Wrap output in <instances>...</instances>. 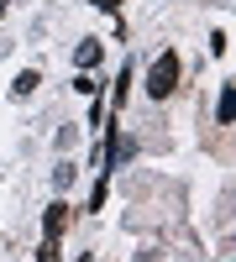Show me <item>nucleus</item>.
<instances>
[{"label":"nucleus","instance_id":"1","mask_svg":"<svg viewBox=\"0 0 236 262\" xmlns=\"http://www.w3.org/2000/svg\"><path fill=\"white\" fill-rule=\"evenodd\" d=\"M179 74H184V69H179V53L168 48V53L153 58V69H147V84H142V90L153 95V100H168V95L179 90Z\"/></svg>","mask_w":236,"mask_h":262},{"label":"nucleus","instance_id":"2","mask_svg":"<svg viewBox=\"0 0 236 262\" xmlns=\"http://www.w3.org/2000/svg\"><path fill=\"white\" fill-rule=\"evenodd\" d=\"M42 226H48V236H63V231L74 226V205H69V200H53V205H48V221H42Z\"/></svg>","mask_w":236,"mask_h":262},{"label":"nucleus","instance_id":"3","mask_svg":"<svg viewBox=\"0 0 236 262\" xmlns=\"http://www.w3.org/2000/svg\"><path fill=\"white\" fill-rule=\"evenodd\" d=\"M100 53H105V48H100V42H95V37H84V42H79V48H74V63H79V69H84V74H95V69H100Z\"/></svg>","mask_w":236,"mask_h":262},{"label":"nucleus","instance_id":"4","mask_svg":"<svg viewBox=\"0 0 236 262\" xmlns=\"http://www.w3.org/2000/svg\"><path fill=\"white\" fill-rule=\"evenodd\" d=\"M132 84H137L132 63H121V74H116V95H111V111H126V95H132Z\"/></svg>","mask_w":236,"mask_h":262},{"label":"nucleus","instance_id":"5","mask_svg":"<svg viewBox=\"0 0 236 262\" xmlns=\"http://www.w3.org/2000/svg\"><path fill=\"white\" fill-rule=\"evenodd\" d=\"M37 84H42V74H37V69H27V74H16L11 95H16V100H27V95H37Z\"/></svg>","mask_w":236,"mask_h":262},{"label":"nucleus","instance_id":"6","mask_svg":"<svg viewBox=\"0 0 236 262\" xmlns=\"http://www.w3.org/2000/svg\"><path fill=\"white\" fill-rule=\"evenodd\" d=\"M216 126H231V84H221V100H216Z\"/></svg>","mask_w":236,"mask_h":262},{"label":"nucleus","instance_id":"7","mask_svg":"<svg viewBox=\"0 0 236 262\" xmlns=\"http://www.w3.org/2000/svg\"><path fill=\"white\" fill-rule=\"evenodd\" d=\"M74 179H79V168H74V163H58V168H53V184H58V189H69Z\"/></svg>","mask_w":236,"mask_h":262},{"label":"nucleus","instance_id":"8","mask_svg":"<svg viewBox=\"0 0 236 262\" xmlns=\"http://www.w3.org/2000/svg\"><path fill=\"white\" fill-rule=\"evenodd\" d=\"M74 90H79V95H100V79L79 69V74H74Z\"/></svg>","mask_w":236,"mask_h":262},{"label":"nucleus","instance_id":"9","mask_svg":"<svg viewBox=\"0 0 236 262\" xmlns=\"http://www.w3.org/2000/svg\"><path fill=\"white\" fill-rule=\"evenodd\" d=\"M37 262H58V236H42V247H37Z\"/></svg>","mask_w":236,"mask_h":262},{"label":"nucleus","instance_id":"10","mask_svg":"<svg viewBox=\"0 0 236 262\" xmlns=\"http://www.w3.org/2000/svg\"><path fill=\"white\" fill-rule=\"evenodd\" d=\"M105 194H111V184H105V179H100V184L90 189V205H84V210H100V205H105Z\"/></svg>","mask_w":236,"mask_h":262},{"label":"nucleus","instance_id":"11","mask_svg":"<svg viewBox=\"0 0 236 262\" xmlns=\"http://www.w3.org/2000/svg\"><path fill=\"white\" fill-rule=\"evenodd\" d=\"M95 11H111V16H121V0H90Z\"/></svg>","mask_w":236,"mask_h":262},{"label":"nucleus","instance_id":"12","mask_svg":"<svg viewBox=\"0 0 236 262\" xmlns=\"http://www.w3.org/2000/svg\"><path fill=\"white\" fill-rule=\"evenodd\" d=\"M79 262H95V257H90V252H84V257H79Z\"/></svg>","mask_w":236,"mask_h":262},{"label":"nucleus","instance_id":"13","mask_svg":"<svg viewBox=\"0 0 236 262\" xmlns=\"http://www.w3.org/2000/svg\"><path fill=\"white\" fill-rule=\"evenodd\" d=\"M0 11H6V0H0Z\"/></svg>","mask_w":236,"mask_h":262}]
</instances>
